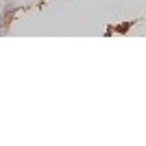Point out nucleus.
<instances>
[{"label":"nucleus","instance_id":"1","mask_svg":"<svg viewBox=\"0 0 146 146\" xmlns=\"http://www.w3.org/2000/svg\"><path fill=\"white\" fill-rule=\"evenodd\" d=\"M129 29H131V22H122L120 26H116V29H113V33H120V35H124Z\"/></svg>","mask_w":146,"mask_h":146},{"label":"nucleus","instance_id":"2","mask_svg":"<svg viewBox=\"0 0 146 146\" xmlns=\"http://www.w3.org/2000/svg\"><path fill=\"white\" fill-rule=\"evenodd\" d=\"M7 31V22H5V11H0V35Z\"/></svg>","mask_w":146,"mask_h":146}]
</instances>
